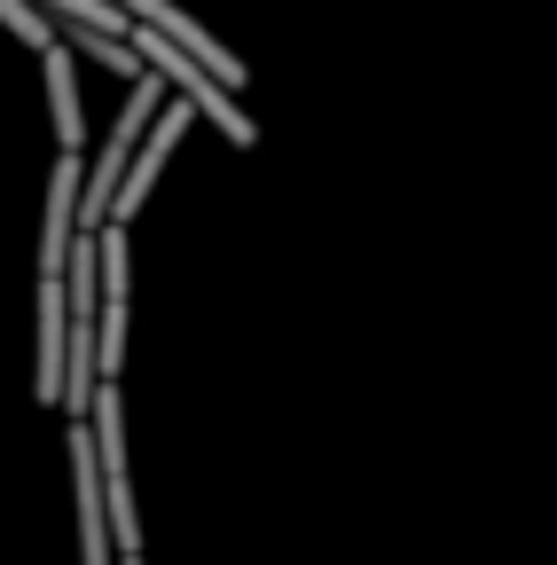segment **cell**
I'll return each instance as SVG.
<instances>
[{"instance_id":"1","label":"cell","mask_w":557,"mask_h":565,"mask_svg":"<svg viewBox=\"0 0 557 565\" xmlns=\"http://www.w3.org/2000/svg\"><path fill=\"white\" fill-rule=\"evenodd\" d=\"M126 40H133V55H142V63L158 71V79H165V95H181V103H189V110H196L204 126H213V134L228 141V150H251V141H259L251 110H244V103H236V95H228V87L213 79V71L196 63V55H181V47H173L165 32H150V24H133Z\"/></svg>"},{"instance_id":"2","label":"cell","mask_w":557,"mask_h":565,"mask_svg":"<svg viewBox=\"0 0 557 565\" xmlns=\"http://www.w3.org/2000/svg\"><path fill=\"white\" fill-rule=\"evenodd\" d=\"M196 126V110L173 95V103H158V118L142 126V141H133V158H126V173H118V189H110V212H103V228H133L142 221V196L158 189V173H165V158L181 150V134Z\"/></svg>"},{"instance_id":"3","label":"cell","mask_w":557,"mask_h":565,"mask_svg":"<svg viewBox=\"0 0 557 565\" xmlns=\"http://www.w3.org/2000/svg\"><path fill=\"white\" fill-rule=\"evenodd\" d=\"M126 17H133V24H150V32H165L181 55H196V63H204V71H213V79L228 87V95L244 87V55H236V47H221V40L204 32L189 9H173V0H126Z\"/></svg>"},{"instance_id":"4","label":"cell","mask_w":557,"mask_h":565,"mask_svg":"<svg viewBox=\"0 0 557 565\" xmlns=\"http://www.w3.org/2000/svg\"><path fill=\"white\" fill-rule=\"evenodd\" d=\"M72 494H79V565H110V503H103V471H95V440H87V416H72Z\"/></svg>"},{"instance_id":"5","label":"cell","mask_w":557,"mask_h":565,"mask_svg":"<svg viewBox=\"0 0 557 565\" xmlns=\"http://www.w3.org/2000/svg\"><path fill=\"white\" fill-rule=\"evenodd\" d=\"M79 150H63L55 158V173H47V221H40V275H55L63 267V252H72V236H79Z\"/></svg>"},{"instance_id":"6","label":"cell","mask_w":557,"mask_h":565,"mask_svg":"<svg viewBox=\"0 0 557 565\" xmlns=\"http://www.w3.org/2000/svg\"><path fill=\"white\" fill-rule=\"evenodd\" d=\"M40 71H47V118H55V141H63V150H79V141H87V103H79V55L63 47V40H47V47H40Z\"/></svg>"},{"instance_id":"7","label":"cell","mask_w":557,"mask_h":565,"mask_svg":"<svg viewBox=\"0 0 557 565\" xmlns=\"http://www.w3.org/2000/svg\"><path fill=\"white\" fill-rule=\"evenodd\" d=\"M72 55H87V63H103V71H118V79H142V55H133V40H118V32H95V24H63L55 32Z\"/></svg>"},{"instance_id":"8","label":"cell","mask_w":557,"mask_h":565,"mask_svg":"<svg viewBox=\"0 0 557 565\" xmlns=\"http://www.w3.org/2000/svg\"><path fill=\"white\" fill-rule=\"evenodd\" d=\"M0 24H9L24 47H47V40H55V17H40L32 0H0Z\"/></svg>"}]
</instances>
